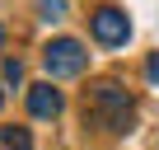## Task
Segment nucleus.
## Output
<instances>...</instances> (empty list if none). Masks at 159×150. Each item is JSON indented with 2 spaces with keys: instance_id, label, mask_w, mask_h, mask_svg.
Wrapping results in <instances>:
<instances>
[{
  "instance_id": "f257e3e1",
  "label": "nucleus",
  "mask_w": 159,
  "mask_h": 150,
  "mask_svg": "<svg viewBox=\"0 0 159 150\" xmlns=\"http://www.w3.org/2000/svg\"><path fill=\"white\" fill-rule=\"evenodd\" d=\"M84 108H89V117L98 122V127H108V131H126L131 127V94L117 85V80H98L94 89H89V99H84Z\"/></svg>"
},
{
  "instance_id": "7ed1b4c3",
  "label": "nucleus",
  "mask_w": 159,
  "mask_h": 150,
  "mask_svg": "<svg viewBox=\"0 0 159 150\" xmlns=\"http://www.w3.org/2000/svg\"><path fill=\"white\" fill-rule=\"evenodd\" d=\"M89 28H94V38H98L103 47H126V38H131V19H126L122 10H112V5L94 10Z\"/></svg>"
},
{
  "instance_id": "f03ea898",
  "label": "nucleus",
  "mask_w": 159,
  "mask_h": 150,
  "mask_svg": "<svg viewBox=\"0 0 159 150\" xmlns=\"http://www.w3.org/2000/svg\"><path fill=\"white\" fill-rule=\"evenodd\" d=\"M84 61H89V52L80 47L75 38H56V42L42 47V66H47L52 80H70V75H80V70H84Z\"/></svg>"
},
{
  "instance_id": "423d86ee",
  "label": "nucleus",
  "mask_w": 159,
  "mask_h": 150,
  "mask_svg": "<svg viewBox=\"0 0 159 150\" xmlns=\"http://www.w3.org/2000/svg\"><path fill=\"white\" fill-rule=\"evenodd\" d=\"M66 10H70L66 0H38V14H42L47 24H61V19H66Z\"/></svg>"
},
{
  "instance_id": "20e7f679",
  "label": "nucleus",
  "mask_w": 159,
  "mask_h": 150,
  "mask_svg": "<svg viewBox=\"0 0 159 150\" xmlns=\"http://www.w3.org/2000/svg\"><path fill=\"white\" fill-rule=\"evenodd\" d=\"M28 113H33V117H56V113H61V89L33 85V89H28Z\"/></svg>"
},
{
  "instance_id": "39448f33",
  "label": "nucleus",
  "mask_w": 159,
  "mask_h": 150,
  "mask_svg": "<svg viewBox=\"0 0 159 150\" xmlns=\"http://www.w3.org/2000/svg\"><path fill=\"white\" fill-rule=\"evenodd\" d=\"M0 150H33L28 127H0Z\"/></svg>"
},
{
  "instance_id": "6e6552de",
  "label": "nucleus",
  "mask_w": 159,
  "mask_h": 150,
  "mask_svg": "<svg viewBox=\"0 0 159 150\" xmlns=\"http://www.w3.org/2000/svg\"><path fill=\"white\" fill-rule=\"evenodd\" d=\"M145 75H150V85H159V52H154V56L145 61Z\"/></svg>"
},
{
  "instance_id": "0eeeda50",
  "label": "nucleus",
  "mask_w": 159,
  "mask_h": 150,
  "mask_svg": "<svg viewBox=\"0 0 159 150\" xmlns=\"http://www.w3.org/2000/svg\"><path fill=\"white\" fill-rule=\"evenodd\" d=\"M5 80H10V85L24 80V66H19V61H5Z\"/></svg>"
},
{
  "instance_id": "1a4fd4ad",
  "label": "nucleus",
  "mask_w": 159,
  "mask_h": 150,
  "mask_svg": "<svg viewBox=\"0 0 159 150\" xmlns=\"http://www.w3.org/2000/svg\"><path fill=\"white\" fill-rule=\"evenodd\" d=\"M0 52H5V28H0Z\"/></svg>"
},
{
  "instance_id": "9d476101",
  "label": "nucleus",
  "mask_w": 159,
  "mask_h": 150,
  "mask_svg": "<svg viewBox=\"0 0 159 150\" xmlns=\"http://www.w3.org/2000/svg\"><path fill=\"white\" fill-rule=\"evenodd\" d=\"M0 103H5V94H0Z\"/></svg>"
}]
</instances>
